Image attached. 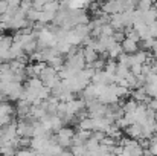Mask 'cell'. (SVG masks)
<instances>
[{
    "mask_svg": "<svg viewBox=\"0 0 157 156\" xmlns=\"http://www.w3.org/2000/svg\"><path fill=\"white\" fill-rule=\"evenodd\" d=\"M40 80H41V83L46 86V87H49L51 90L55 89L59 83H61V80H59V77H58V72L52 69L51 66H46L44 69H43V72L40 74Z\"/></svg>",
    "mask_w": 157,
    "mask_h": 156,
    "instance_id": "6da1fadb",
    "label": "cell"
},
{
    "mask_svg": "<svg viewBox=\"0 0 157 156\" xmlns=\"http://www.w3.org/2000/svg\"><path fill=\"white\" fill-rule=\"evenodd\" d=\"M75 133H76V132H75L73 129H70V127H63V129L55 135V139H56L58 146L66 150V149H70V147H72Z\"/></svg>",
    "mask_w": 157,
    "mask_h": 156,
    "instance_id": "7a4b0ae2",
    "label": "cell"
},
{
    "mask_svg": "<svg viewBox=\"0 0 157 156\" xmlns=\"http://www.w3.org/2000/svg\"><path fill=\"white\" fill-rule=\"evenodd\" d=\"M124 132H125L127 138H130V139H134V141H140L142 139V126L140 124L128 126Z\"/></svg>",
    "mask_w": 157,
    "mask_h": 156,
    "instance_id": "3957f363",
    "label": "cell"
},
{
    "mask_svg": "<svg viewBox=\"0 0 157 156\" xmlns=\"http://www.w3.org/2000/svg\"><path fill=\"white\" fill-rule=\"evenodd\" d=\"M124 54V49H122V45L119 43H111L107 49V55H108V60H117L121 55Z\"/></svg>",
    "mask_w": 157,
    "mask_h": 156,
    "instance_id": "277c9868",
    "label": "cell"
},
{
    "mask_svg": "<svg viewBox=\"0 0 157 156\" xmlns=\"http://www.w3.org/2000/svg\"><path fill=\"white\" fill-rule=\"evenodd\" d=\"M82 57H84V61H86L87 66L93 64V63L99 58V55L96 54V51H93V49L89 48V46H84V48H82Z\"/></svg>",
    "mask_w": 157,
    "mask_h": 156,
    "instance_id": "5b68a950",
    "label": "cell"
},
{
    "mask_svg": "<svg viewBox=\"0 0 157 156\" xmlns=\"http://www.w3.org/2000/svg\"><path fill=\"white\" fill-rule=\"evenodd\" d=\"M122 49H124V54H127V55H133V54H136V52L139 51V43L125 38V40L122 42Z\"/></svg>",
    "mask_w": 157,
    "mask_h": 156,
    "instance_id": "8992f818",
    "label": "cell"
},
{
    "mask_svg": "<svg viewBox=\"0 0 157 156\" xmlns=\"http://www.w3.org/2000/svg\"><path fill=\"white\" fill-rule=\"evenodd\" d=\"M48 66H51L56 72H61V70L64 69V66H66V60H64V57L58 55V57H55L53 60H51V61L48 63Z\"/></svg>",
    "mask_w": 157,
    "mask_h": 156,
    "instance_id": "52a82bcc",
    "label": "cell"
},
{
    "mask_svg": "<svg viewBox=\"0 0 157 156\" xmlns=\"http://www.w3.org/2000/svg\"><path fill=\"white\" fill-rule=\"evenodd\" d=\"M125 38H128V40H133V42H136V43H139L142 38H140V35H139V32L134 29V28H127L125 31Z\"/></svg>",
    "mask_w": 157,
    "mask_h": 156,
    "instance_id": "ba28073f",
    "label": "cell"
},
{
    "mask_svg": "<svg viewBox=\"0 0 157 156\" xmlns=\"http://www.w3.org/2000/svg\"><path fill=\"white\" fill-rule=\"evenodd\" d=\"M114 29H113V26L108 23V25H104V26H101V37H113L114 35Z\"/></svg>",
    "mask_w": 157,
    "mask_h": 156,
    "instance_id": "9c48e42d",
    "label": "cell"
},
{
    "mask_svg": "<svg viewBox=\"0 0 157 156\" xmlns=\"http://www.w3.org/2000/svg\"><path fill=\"white\" fill-rule=\"evenodd\" d=\"M116 94H117V98L128 97L130 95V87H127V86H117L116 84Z\"/></svg>",
    "mask_w": 157,
    "mask_h": 156,
    "instance_id": "30bf717a",
    "label": "cell"
},
{
    "mask_svg": "<svg viewBox=\"0 0 157 156\" xmlns=\"http://www.w3.org/2000/svg\"><path fill=\"white\" fill-rule=\"evenodd\" d=\"M154 6V3L153 2H150V0H147V2H137V9L139 11H148V9H151Z\"/></svg>",
    "mask_w": 157,
    "mask_h": 156,
    "instance_id": "8fae6325",
    "label": "cell"
},
{
    "mask_svg": "<svg viewBox=\"0 0 157 156\" xmlns=\"http://www.w3.org/2000/svg\"><path fill=\"white\" fill-rule=\"evenodd\" d=\"M15 156H37V152H34L31 147L29 149H20Z\"/></svg>",
    "mask_w": 157,
    "mask_h": 156,
    "instance_id": "7c38bea8",
    "label": "cell"
},
{
    "mask_svg": "<svg viewBox=\"0 0 157 156\" xmlns=\"http://www.w3.org/2000/svg\"><path fill=\"white\" fill-rule=\"evenodd\" d=\"M44 5H46V2H43V0H37V2H32V8H34V9H37V11H43Z\"/></svg>",
    "mask_w": 157,
    "mask_h": 156,
    "instance_id": "4fadbf2b",
    "label": "cell"
},
{
    "mask_svg": "<svg viewBox=\"0 0 157 156\" xmlns=\"http://www.w3.org/2000/svg\"><path fill=\"white\" fill-rule=\"evenodd\" d=\"M148 150H150L151 156H157V142L150 141V147H148Z\"/></svg>",
    "mask_w": 157,
    "mask_h": 156,
    "instance_id": "5bb4252c",
    "label": "cell"
},
{
    "mask_svg": "<svg viewBox=\"0 0 157 156\" xmlns=\"http://www.w3.org/2000/svg\"><path fill=\"white\" fill-rule=\"evenodd\" d=\"M59 156H73V155H72V152H70L69 149H66V150H63V152L59 153Z\"/></svg>",
    "mask_w": 157,
    "mask_h": 156,
    "instance_id": "9a60e30c",
    "label": "cell"
},
{
    "mask_svg": "<svg viewBox=\"0 0 157 156\" xmlns=\"http://www.w3.org/2000/svg\"><path fill=\"white\" fill-rule=\"evenodd\" d=\"M156 133H157V116H156Z\"/></svg>",
    "mask_w": 157,
    "mask_h": 156,
    "instance_id": "2e32d148",
    "label": "cell"
},
{
    "mask_svg": "<svg viewBox=\"0 0 157 156\" xmlns=\"http://www.w3.org/2000/svg\"><path fill=\"white\" fill-rule=\"evenodd\" d=\"M0 81H2V74H0Z\"/></svg>",
    "mask_w": 157,
    "mask_h": 156,
    "instance_id": "e0dca14e",
    "label": "cell"
},
{
    "mask_svg": "<svg viewBox=\"0 0 157 156\" xmlns=\"http://www.w3.org/2000/svg\"><path fill=\"white\" fill-rule=\"evenodd\" d=\"M0 20H2V12H0Z\"/></svg>",
    "mask_w": 157,
    "mask_h": 156,
    "instance_id": "ac0fdd59",
    "label": "cell"
}]
</instances>
